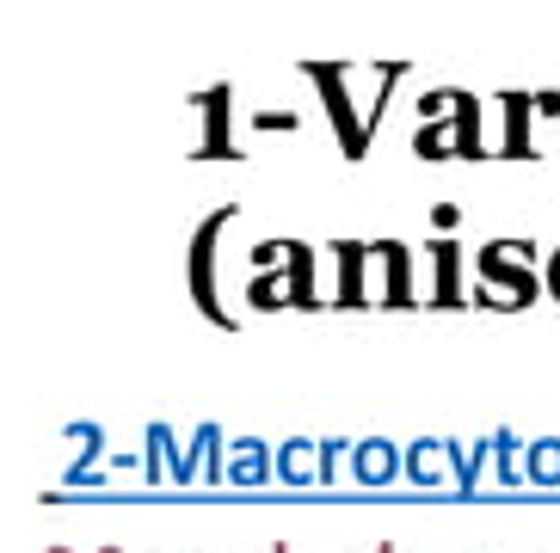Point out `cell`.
Masks as SVG:
<instances>
[{"label": "cell", "instance_id": "cell-1", "mask_svg": "<svg viewBox=\"0 0 560 553\" xmlns=\"http://www.w3.org/2000/svg\"><path fill=\"white\" fill-rule=\"evenodd\" d=\"M419 130H412V154L419 161H480L487 136H480V98L462 86H431L419 98Z\"/></svg>", "mask_w": 560, "mask_h": 553}, {"label": "cell", "instance_id": "cell-2", "mask_svg": "<svg viewBox=\"0 0 560 553\" xmlns=\"http://www.w3.org/2000/svg\"><path fill=\"white\" fill-rule=\"evenodd\" d=\"M542 295V271H536V240H487L475 252V308L493 314H524Z\"/></svg>", "mask_w": 560, "mask_h": 553}, {"label": "cell", "instance_id": "cell-3", "mask_svg": "<svg viewBox=\"0 0 560 553\" xmlns=\"http://www.w3.org/2000/svg\"><path fill=\"white\" fill-rule=\"evenodd\" d=\"M234 222V203H222V210H210L198 222V234H191V252H185V283H191V302H198V314L210 326H222V332H234V314L229 302H222V283H215V246H222V228Z\"/></svg>", "mask_w": 560, "mask_h": 553}, {"label": "cell", "instance_id": "cell-4", "mask_svg": "<svg viewBox=\"0 0 560 553\" xmlns=\"http://www.w3.org/2000/svg\"><path fill=\"white\" fill-rule=\"evenodd\" d=\"M314 81V93L327 98V117H332V136H339V148H346V161H363L370 154V142H376V130H370V117L351 105V68H339V62H308L302 68Z\"/></svg>", "mask_w": 560, "mask_h": 553}, {"label": "cell", "instance_id": "cell-5", "mask_svg": "<svg viewBox=\"0 0 560 553\" xmlns=\"http://www.w3.org/2000/svg\"><path fill=\"white\" fill-rule=\"evenodd\" d=\"M191 111L203 117V136L191 142V161H241L247 154V148L234 142V86L229 81L191 93Z\"/></svg>", "mask_w": 560, "mask_h": 553}, {"label": "cell", "instance_id": "cell-6", "mask_svg": "<svg viewBox=\"0 0 560 553\" xmlns=\"http://www.w3.org/2000/svg\"><path fill=\"white\" fill-rule=\"evenodd\" d=\"M370 271L376 283V308H419L425 295L412 290V246L407 240H370Z\"/></svg>", "mask_w": 560, "mask_h": 553}, {"label": "cell", "instance_id": "cell-7", "mask_svg": "<svg viewBox=\"0 0 560 553\" xmlns=\"http://www.w3.org/2000/svg\"><path fill=\"white\" fill-rule=\"evenodd\" d=\"M332 264H339V290L327 295V308H376V290H370V240H332L327 246Z\"/></svg>", "mask_w": 560, "mask_h": 553}, {"label": "cell", "instance_id": "cell-8", "mask_svg": "<svg viewBox=\"0 0 560 553\" xmlns=\"http://www.w3.org/2000/svg\"><path fill=\"white\" fill-rule=\"evenodd\" d=\"M425 259H431V295H425V308H468V295H475V290L462 283V276H468L462 246L438 234V240L425 246Z\"/></svg>", "mask_w": 560, "mask_h": 553}, {"label": "cell", "instance_id": "cell-9", "mask_svg": "<svg viewBox=\"0 0 560 553\" xmlns=\"http://www.w3.org/2000/svg\"><path fill=\"white\" fill-rule=\"evenodd\" d=\"M499 117H505L499 154L505 161H529L536 154V93H499Z\"/></svg>", "mask_w": 560, "mask_h": 553}, {"label": "cell", "instance_id": "cell-10", "mask_svg": "<svg viewBox=\"0 0 560 553\" xmlns=\"http://www.w3.org/2000/svg\"><path fill=\"white\" fill-rule=\"evenodd\" d=\"M351 473H358V486H388V480L407 473V468H400L395 443H358V449H351Z\"/></svg>", "mask_w": 560, "mask_h": 553}, {"label": "cell", "instance_id": "cell-11", "mask_svg": "<svg viewBox=\"0 0 560 553\" xmlns=\"http://www.w3.org/2000/svg\"><path fill=\"white\" fill-rule=\"evenodd\" d=\"M271 449L265 443H234V456H229V486H265L271 480Z\"/></svg>", "mask_w": 560, "mask_h": 553}, {"label": "cell", "instance_id": "cell-12", "mask_svg": "<svg viewBox=\"0 0 560 553\" xmlns=\"http://www.w3.org/2000/svg\"><path fill=\"white\" fill-rule=\"evenodd\" d=\"M68 443L81 449V456H74V468H68V486H93V480H100V468H93V456H100V424H74V431H68Z\"/></svg>", "mask_w": 560, "mask_h": 553}, {"label": "cell", "instance_id": "cell-13", "mask_svg": "<svg viewBox=\"0 0 560 553\" xmlns=\"http://www.w3.org/2000/svg\"><path fill=\"white\" fill-rule=\"evenodd\" d=\"M450 456H456L450 443H419V449H407V480L438 486V480H444V468H438V461H450Z\"/></svg>", "mask_w": 560, "mask_h": 553}, {"label": "cell", "instance_id": "cell-14", "mask_svg": "<svg viewBox=\"0 0 560 553\" xmlns=\"http://www.w3.org/2000/svg\"><path fill=\"white\" fill-rule=\"evenodd\" d=\"M278 473L290 480V486H308V480H320V449L314 443H290L278 456Z\"/></svg>", "mask_w": 560, "mask_h": 553}, {"label": "cell", "instance_id": "cell-15", "mask_svg": "<svg viewBox=\"0 0 560 553\" xmlns=\"http://www.w3.org/2000/svg\"><path fill=\"white\" fill-rule=\"evenodd\" d=\"M524 473L536 480V486H560V443H536Z\"/></svg>", "mask_w": 560, "mask_h": 553}, {"label": "cell", "instance_id": "cell-16", "mask_svg": "<svg viewBox=\"0 0 560 553\" xmlns=\"http://www.w3.org/2000/svg\"><path fill=\"white\" fill-rule=\"evenodd\" d=\"M253 130H265V136H271V130L290 136V130H302V117H296V111H259V117H253Z\"/></svg>", "mask_w": 560, "mask_h": 553}, {"label": "cell", "instance_id": "cell-17", "mask_svg": "<svg viewBox=\"0 0 560 553\" xmlns=\"http://www.w3.org/2000/svg\"><path fill=\"white\" fill-rule=\"evenodd\" d=\"M431 228L444 234V240H456V228H462V210H456V203H438V210H431Z\"/></svg>", "mask_w": 560, "mask_h": 553}, {"label": "cell", "instance_id": "cell-18", "mask_svg": "<svg viewBox=\"0 0 560 553\" xmlns=\"http://www.w3.org/2000/svg\"><path fill=\"white\" fill-rule=\"evenodd\" d=\"M542 290H548V295H555V302H560V246H555V252H548V264H542Z\"/></svg>", "mask_w": 560, "mask_h": 553}, {"label": "cell", "instance_id": "cell-19", "mask_svg": "<svg viewBox=\"0 0 560 553\" xmlns=\"http://www.w3.org/2000/svg\"><path fill=\"white\" fill-rule=\"evenodd\" d=\"M536 117H560V93H536Z\"/></svg>", "mask_w": 560, "mask_h": 553}, {"label": "cell", "instance_id": "cell-20", "mask_svg": "<svg viewBox=\"0 0 560 553\" xmlns=\"http://www.w3.org/2000/svg\"><path fill=\"white\" fill-rule=\"evenodd\" d=\"M376 553H395V548H376Z\"/></svg>", "mask_w": 560, "mask_h": 553}, {"label": "cell", "instance_id": "cell-21", "mask_svg": "<svg viewBox=\"0 0 560 553\" xmlns=\"http://www.w3.org/2000/svg\"><path fill=\"white\" fill-rule=\"evenodd\" d=\"M271 553H290V548H271Z\"/></svg>", "mask_w": 560, "mask_h": 553}]
</instances>
